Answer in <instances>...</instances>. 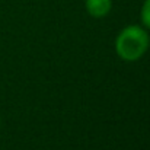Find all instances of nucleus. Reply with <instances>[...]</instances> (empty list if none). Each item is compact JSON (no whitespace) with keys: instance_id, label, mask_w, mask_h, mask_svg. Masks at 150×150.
I'll list each match as a JSON object with an SVG mask.
<instances>
[{"instance_id":"2","label":"nucleus","mask_w":150,"mask_h":150,"mask_svg":"<svg viewBox=\"0 0 150 150\" xmlns=\"http://www.w3.org/2000/svg\"><path fill=\"white\" fill-rule=\"evenodd\" d=\"M112 7L111 0H86V10L93 18H103Z\"/></svg>"},{"instance_id":"1","label":"nucleus","mask_w":150,"mask_h":150,"mask_svg":"<svg viewBox=\"0 0 150 150\" xmlns=\"http://www.w3.org/2000/svg\"><path fill=\"white\" fill-rule=\"evenodd\" d=\"M150 38L147 32L136 25L124 28L115 41L117 54L127 61H136L147 51Z\"/></svg>"},{"instance_id":"3","label":"nucleus","mask_w":150,"mask_h":150,"mask_svg":"<svg viewBox=\"0 0 150 150\" xmlns=\"http://www.w3.org/2000/svg\"><path fill=\"white\" fill-rule=\"evenodd\" d=\"M142 22L146 28L150 29V0H144L142 7Z\"/></svg>"}]
</instances>
